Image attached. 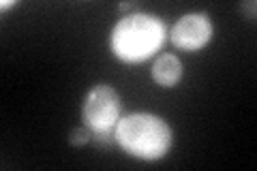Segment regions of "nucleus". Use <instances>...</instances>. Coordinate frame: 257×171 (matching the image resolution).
<instances>
[{
  "label": "nucleus",
  "instance_id": "nucleus-4",
  "mask_svg": "<svg viewBox=\"0 0 257 171\" xmlns=\"http://www.w3.org/2000/svg\"><path fill=\"white\" fill-rule=\"evenodd\" d=\"M170 39L178 50L197 52L210 43L212 22L206 13H187L172 26Z\"/></svg>",
  "mask_w": 257,
  "mask_h": 171
},
{
  "label": "nucleus",
  "instance_id": "nucleus-3",
  "mask_svg": "<svg viewBox=\"0 0 257 171\" xmlns=\"http://www.w3.org/2000/svg\"><path fill=\"white\" fill-rule=\"evenodd\" d=\"M120 120V96L111 86L96 84L82 103V122L92 131L94 139H107L114 135Z\"/></svg>",
  "mask_w": 257,
  "mask_h": 171
},
{
  "label": "nucleus",
  "instance_id": "nucleus-7",
  "mask_svg": "<svg viewBox=\"0 0 257 171\" xmlns=\"http://www.w3.org/2000/svg\"><path fill=\"white\" fill-rule=\"evenodd\" d=\"M244 9L251 11V18H253V15H255V3H244Z\"/></svg>",
  "mask_w": 257,
  "mask_h": 171
},
{
  "label": "nucleus",
  "instance_id": "nucleus-9",
  "mask_svg": "<svg viewBox=\"0 0 257 171\" xmlns=\"http://www.w3.org/2000/svg\"><path fill=\"white\" fill-rule=\"evenodd\" d=\"M128 9H131V5H128V3H122V5H120V11H128Z\"/></svg>",
  "mask_w": 257,
  "mask_h": 171
},
{
  "label": "nucleus",
  "instance_id": "nucleus-5",
  "mask_svg": "<svg viewBox=\"0 0 257 171\" xmlns=\"http://www.w3.org/2000/svg\"><path fill=\"white\" fill-rule=\"evenodd\" d=\"M152 79L163 88H172L182 79V62L174 54H161L152 64Z\"/></svg>",
  "mask_w": 257,
  "mask_h": 171
},
{
  "label": "nucleus",
  "instance_id": "nucleus-2",
  "mask_svg": "<svg viewBox=\"0 0 257 171\" xmlns=\"http://www.w3.org/2000/svg\"><path fill=\"white\" fill-rule=\"evenodd\" d=\"M114 137L126 154L142 160H159L172 148L170 124L152 113H128L120 118Z\"/></svg>",
  "mask_w": 257,
  "mask_h": 171
},
{
  "label": "nucleus",
  "instance_id": "nucleus-6",
  "mask_svg": "<svg viewBox=\"0 0 257 171\" xmlns=\"http://www.w3.org/2000/svg\"><path fill=\"white\" fill-rule=\"evenodd\" d=\"M90 139H92V131L88 126H77L69 133V143L75 145V148H82V145H86Z\"/></svg>",
  "mask_w": 257,
  "mask_h": 171
},
{
  "label": "nucleus",
  "instance_id": "nucleus-8",
  "mask_svg": "<svg viewBox=\"0 0 257 171\" xmlns=\"http://www.w3.org/2000/svg\"><path fill=\"white\" fill-rule=\"evenodd\" d=\"M13 5H15L13 0H5V3H3V11H5V9H9V7H13Z\"/></svg>",
  "mask_w": 257,
  "mask_h": 171
},
{
  "label": "nucleus",
  "instance_id": "nucleus-1",
  "mask_svg": "<svg viewBox=\"0 0 257 171\" xmlns=\"http://www.w3.org/2000/svg\"><path fill=\"white\" fill-rule=\"evenodd\" d=\"M165 22L150 13H133L111 28L109 47L118 60L138 64L155 56L165 43Z\"/></svg>",
  "mask_w": 257,
  "mask_h": 171
}]
</instances>
